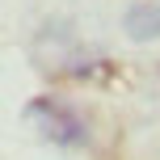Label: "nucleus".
<instances>
[{"label": "nucleus", "instance_id": "nucleus-1", "mask_svg": "<svg viewBox=\"0 0 160 160\" xmlns=\"http://www.w3.org/2000/svg\"><path fill=\"white\" fill-rule=\"evenodd\" d=\"M30 118L42 127V135H47L51 143H63V148L84 143V122H80L76 114L68 110V105L51 101V97H38V101H30Z\"/></svg>", "mask_w": 160, "mask_h": 160}, {"label": "nucleus", "instance_id": "nucleus-2", "mask_svg": "<svg viewBox=\"0 0 160 160\" xmlns=\"http://www.w3.org/2000/svg\"><path fill=\"white\" fill-rule=\"evenodd\" d=\"M127 34H131L135 42L160 38V0H148V4L131 8V13H127Z\"/></svg>", "mask_w": 160, "mask_h": 160}]
</instances>
